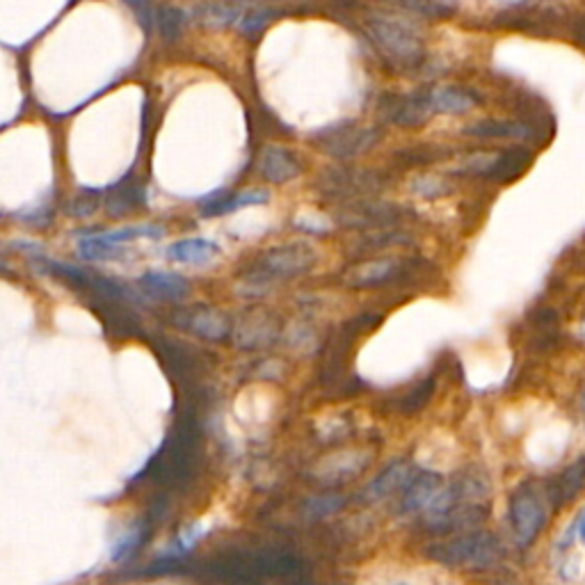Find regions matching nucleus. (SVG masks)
<instances>
[{
  "label": "nucleus",
  "mask_w": 585,
  "mask_h": 585,
  "mask_svg": "<svg viewBox=\"0 0 585 585\" xmlns=\"http://www.w3.org/2000/svg\"><path fill=\"white\" fill-rule=\"evenodd\" d=\"M549 492L533 482H523L510 497V526L519 547H531L549 519Z\"/></svg>",
  "instance_id": "nucleus-1"
},
{
  "label": "nucleus",
  "mask_w": 585,
  "mask_h": 585,
  "mask_svg": "<svg viewBox=\"0 0 585 585\" xmlns=\"http://www.w3.org/2000/svg\"><path fill=\"white\" fill-rule=\"evenodd\" d=\"M368 35L389 63L414 67L421 60L419 35L407 21H398L394 16H373L368 19Z\"/></svg>",
  "instance_id": "nucleus-2"
},
{
  "label": "nucleus",
  "mask_w": 585,
  "mask_h": 585,
  "mask_svg": "<svg viewBox=\"0 0 585 585\" xmlns=\"http://www.w3.org/2000/svg\"><path fill=\"white\" fill-rule=\"evenodd\" d=\"M316 252L305 243H288L270 247L256 261V280H288L313 268Z\"/></svg>",
  "instance_id": "nucleus-3"
},
{
  "label": "nucleus",
  "mask_w": 585,
  "mask_h": 585,
  "mask_svg": "<svg viewBox=\"0 0 585 585\" xmlns=\"http://www.w3.org/2000/svg\"><path fill=\"white\" fill-rule=\"evenodd\" d=\"M318 142H321V149L334 158H353L378 142V130L353 124L334 126V129L322 130Z\"/></svg>",
  "instance_id": "nucleus-4"
},
{
  "label": "nucleus",
  "mask_w": 585,
  "mask_h": 585,
  "mask_svg": "<svg viewBox=\"0 0 585 585\" xmlns=\"http://www.w3.org/2000/svg\"><path fill=\"white\" fill-rule=\"evenodd\" d=\"M432 92L405 94V96H387L382 104V114L391 124L403 126V129H416L425 124L432 113Z\"/></svg>",
  "instance_id": "nucleus-5"
},
{
  "label": "nucleus",
  "mask_w": 585,
  "mask_h": 585,
  "mask_svg": "<svg viewBox=\"0 0 585 585\" xmlns=\"http://www.w3.org/2000/svg\"><path fill=\"white\" fill-rule=\"evenodd\" d=\"M446 551H448V556L455 563L469 564V567H489L501 556L497 538L489 533H478L472 535V538L455 539V542L446 547Z\"/></svg>",
  "instance_id": "nucleus-6"
},
{
  "label": "nucleus",
  "mask_w": 585,
  "mask_h": 585,
  "mask_svg": "<svg viewBox=\"0 0 585 585\" xmlns=\"http://www.w3.org/2000/svg\"><path fill=\"white\" fill-rule=\"evenodd\" d=\"M321 188H325L330 197L353 199L357 195H364L368 190H375L378 181H375L373 171L355 170V167H338V170L327 171L321 179Z\"/></svg>",
  "instance_id": "nucleus-7"
},
{
  "label": "nucleus",
  "mask_w": 585,
  "mask_h": 585,
  "mask_svg": "<svg viewBox=\"0 0 585 585\" xmlns=\"http://www.w3.org/2000/svg\"><path fill=\"white\" fill-rule=\"evenodd\" d=\"M256 170H259L261 179H265L268 183H286L290 179L300 177L302 165L296 155L286 151L284 146L270 145L261 151Z\"/></svg>",
  "instance_id": "nucleus-8"
},
{
  "label": "nucleus",
  "mask_w": 585,
  "mask_h": 585,
  "mask_svg": "<svg viewBox=\"0 0 585 585\" xmlns=\"http://www.w3.org/2000/svg\"><path fill=\"white\" fill-rule=\"evenodd\" d=\"M414 481V469L407 462H396V464L387 466L373 482L368 487V497L371 498H384L391 497L396 492H405Z\"/></svg>",
  "instance_id": "nucleus-9"
},
{
  "label": "nucleus",
  "mask_w": 585,
  "mask_h": 585,
  "mask_svg": "<svg viewBox=\"0 0 585 585\" xmlns=\"http://www.w3.org/2000/svg\"><path fill=\"white\" fill-rule=\"evenodd\" d=\"M140 286L155 300H183L190 293L188 281L174 272H146Z\"/></svg>",
  "instance_id": "nucleus-10"
},
{
  "label": "nucleus",
  "mask_w": 585,
  "mask_h": 585,
  "mask_svg": "<svg viewBox=\"0 0 585 585\" xmlns=\"http://www.w3.org/2000/svg\"><path fill=\"white\" fill-rule=\"evenodd\" d=\"M220 247L213 240L206 238H186L167 247V256L179 263H208L213 256L218 255Z\"/></svg>",
  "instance_id": "nucleus-11"
},
{
  "label": "nucleus",
  "mask_w": 585,
  "mask_h": 585,
  "mask_svg": "<svg viewBox=\"0 0 585 585\" xmlns=\"http://www.w3.org/2000/svg\"><path fill=\"white\" fill-rule=\"evenodd\" d=\"M585 489V457L576 460L574 464H570L563 472V476L558 478V482L554 485V489L549 492L551 501L554 503H570L579 497Z\"/></svg>",
  "instance_id": "nucleus-12"
},
{
  "label": "nucleus",
  "mask_w": 585,
  "mask_h": 585,
  "mask_svg": "<svg viewBox=\"0 0 585 585\" xmlns=\"http://www.w3.org/2000/svg\"><path fill=\"white\" fill-rule=\"evenodd\" d=\"M439 478L432 476V473H425V476L412 481V485L405 489L403 498V510L405 513H414V510L428 508L430 501L435 498V494L439 492Z\"/></svg>",
  "instance_id": "nucleus-13"
},
{
  "label": "nucleus",
  "mask_w": 585,
  "mask_h": 585,
  "mask_svg": "<svg viewBox=\"0 0 585 585\" xmlns=\"http://www.w3.org/2000/svg\"><path fill=\"white\" fill-rule=\"evenodd\" d=\"M268 202V192L265 190H245L238 192V195H231V197L215 199V202H208L204 206V215L213 218V215H224V213L238 211V208L252 206V204H265Z\"/></svg>",
  "instance_id": "nucleus-14"
},
{
  "label": "nucleus",
  "mask_w": 585,
  "mask_h": 585,
  "mask_svg": "<svg viewBox=\"0 0 585 585\" xmlns=\"http://www.w3.org/2000/svg\"><path fill=\"white\" fill-rule=\"evenodd\" d=\"M476 101L457 88H437L432 92V108L446 114H464L473 108Z\"/></svg>",
  "instance_id": "nucleus-15"
},
{
  "label": "nucleus",
  "mask_w": 585,
  "mask_h": 585,
  "mask_svg": "<svg viewBox=\"0 0 585 585\" xmlns=\"http://www.w3.org/2000/svg\"><path fill=\"white\" fill-rule=\"evenodd\" d=\"M394 261H373V263L359 265L350 275V284L353 286H375L380 281H384L387 277H391L394 272Z\"/></svg>",
  "instance_id": "nucleus-16"
},
{
  "label": "nucleus",
  "mask_w": 585,
  "mask_h": 585,
  "mask_svg": "<svg viewBox=\"0 0 585 585\" xmlns=\"http://www.w3.org/2000/svg\"><path fill=\"white\" fill-rule=\"evenodd\" d=\"M469 135H476V138H523L526 135V129L519 124H513V121H478V124L469 126L466 129Z\"/></svg>",
  "instance_id": "nucleus-17"
},
{
  "label": "nucleus",
  "mask_w": 585,
  "mask_h": 585,
  "mask_svg": "<svg viewBox=\"0 0 585 585\" xmlns=\"http://www.w3.org/2000/svg\"><path fill=\"white\" fill-rule=\"evenodd\" d=\"M142 202V190L140 188H130V190L114 192V197L108 202V213L113 211V215H124V213L133 211L138 204Z\"/></svg>",
  "instance_id": "nucleus-18"
},
{
  "label": "nucleus",
  "mask_w": 585,
  "mask_h": 585,
  "mask_svg": "<svg viewBox=\"0 0 585 585\" xmlns=\"http://www.w3.org/2000/svg\"><path fill=\"white\" fill-rule=\"evenodd\" d=\"M155 21L161 23V30L167 39H177L183 26V12L177 7H163L161 14H155Z\"/></svg>",
  "instance_id": "nucleus-19"
},
{
  "label": "nucleus",
  "mask_w": 585,
  "mask_h": 585,
  "mask_svg": "<svg viewBox=\"0 0 585 585\" xmlns=\"http://www.w3.org/2000/svg\"><path fill=\"white\" fill-rule=\"evenodd\" d=\"M414 192L421 195V197H439V195H446L448 192V186L441 177H435V174H423V177L414 179Z\"/></svg>",
  "instance_id": "nucleus-20"
},
{
  "label": "nucleus",
  "mask_w": 585,
  "mask_h": 585,
  "mask_svg": "<svg viewBox=\"0 0 585 585\" xmlns=\"http://www.w3.org/2000/svg\"><path fill=\"white\" fill-rule=\"evenodd\" d=\"M396 155H400L409 165H430L432 161L441 158V151H432L430 145H416L409 151H398Z\"/></svg>",
  "instance_id": "nucleus-21"
},
{
  "label": "nucleus",
  "mask_w": 585,
  "mask_h": 585,
  "mask_svg": "<svg viewBox=\"0 0 585 585\" xmlns=\"http://www.w3.org/2000/svg\"><path fill=\"white\" fill-rule=\"evenodd\" d=\"M199 16H202V21L213 23V26H224V23L238 19V10L227 5H206L199 10Z\"/></svg>",
  "instance_id": "nucleus-22"
},
{
  "label": "nucleus",
  "mask_w": 585,
  "mask_h": 585,
  "mask_svg": "<svg viewBox=\"0 0 585 585\" xmlns=\"http://www.w3.org/2000/svg\"><path fill=\"white\" fill-rule=\"evenodd\" d=\"M272 12L270 10H256V12H252V14H247L243 19V21H240V30L245 32V35H249V37H256V35H261V32L265 30V26H268L270 21H272Z\"/></svg>",
  "instance_id": "nucleus-23"
},
{
  "label": "nucleus",
  "mask_w": 585,
  "mask_h": 585,
  "mask_svg": "<svg viewBox=\"0 0 585 585\" xmlns=\"http://www.w3.org/2000/svg\"><path fill=\"white\" fill-rule=\"evenodd\" d=\"M126 5L133 10V14L138 16V21L142 23V28H145V30H151V23L155 21V14L154 10H151L149 0H126Z\"/></svg>",
  "instance_id": "nucleus-24"
},
{
  "label": "nucleus",
  "mask_w": 585,
  "mask_h": 585,
  "mask_svg": "<svg viewBox=\"0 0 585 585\" xmlns=\"http://www.w3.org/2000/svg\"><path fill=\"white\" fill-rule=\"evenodd\" d=\"M94 208H96L94 199H76V202L69 206V215H76V218H85V215L94 213Z\"/></svg>",
  "instance_id": "nucleus-25"
},
{
  "label": "nucleus",
  "mask_w": 585,
  "mask_h": 585,
  "mask_svg": "<svg viewBox=\"0 0 585 585\" xmlns=\"http://www.w3.org/2000/svg\"><path fill=\"white\" fill-rule=\"evenodd\" d=\"M579 533H581V539H583V544H585V510H583V514H581V522H579Z\"/></svg>",
  "instance_id": "nucleus-26"
},
{
  "label": "nucleus",
  "mask_w": 585,
  "mask_h": 585,
  "mask_svg": "<svg viewBox=\"0 0 585 585\" xmlns=\"http://www.w3.org/2000/svg\"><path fill=\"white\" fill-rule=\"evenodd\" d=\"M583 409H585V394H583Z\"/></svg>",
  "instance_id": "nucleus-27"
},
{
  "label": "nucleus",
  "mask_w": 585,
  "mask_h": 585,
  "mask_svg": "<svg viewBox=\"0 0 585 585\" xmlns=\"http://www.w3.org/2000/svg\"><path fill=\"white\" fill-rule=\"evenodd\" d=\"M583 337H585V325H583Z\"/></svg>",
  "instance_id": "nucleus-28"
}]
</instances>
